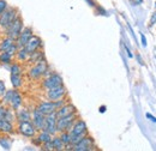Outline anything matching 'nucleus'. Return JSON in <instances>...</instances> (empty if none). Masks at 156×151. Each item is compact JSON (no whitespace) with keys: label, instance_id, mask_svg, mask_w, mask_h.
Segmentation results:
<instances>
[{"label":"nucleus","instance_id":"nucleus-1","mask_svg":"<svg viewBox=\"0 0 156 151\" xmlns=\"http://www.w3.org/2000/svg\"><path fill=\"white\" fill-rule=\"evenodd\" d=\"M20 16V12L15 7H7L4 13L0 15V29L6 31V29L12 24V22Z\"/></svg>","mask_w":156,"mask_h":151},{"label":"nucleus","instance_id":"nucleus-2","mask_svg":"<svg viewBox=\"0 0 156 151\" xmlns=\"http://www.w3.org/2000/svg\"><path fill=\"white\" fill-rule=\"evenodd\" d=\"M78 119V113L70 114V115H66V116H61L58 118L57 120V130L58 133L64 132V131H70V128L72 127V125L75 124V121Z\"/></svg>","mask_w":156,"mask_h":151},{"label":"nucleus","instance_id":"nucleus-3","mask_svg":"<svg viewBox=\"0 0 156 151\" xmlns=\"http://www.w3.org/2000/svg\"><path fill=\"white\" fill-rule=\"evenodd\" d=\"M49 68V65L47 62L46 59L41 60L37 64H34L33 67H30V70L28 71V77L30 79H40L41 77H43L46 71Z\"/></svg>","mask_w":156,"mask_h":151},{"label":"nucleus","instance_id":"nucleus-4","mask_svg":"<svg viewBox=\"0 0 156 151\" xmlns=\"http://www.w3.org/2000/svg\"><path fill=\"white\" fill-rule=\"evenodd\" d=\"M23 28H24V25H23V19H22V17H20V15L17 18L12 22V24L6 29V35H7V37L12 38L13 41H16V40L18 38V36H20V34L22 33Z\"/></svg>","mask_w":156,"mask_h":151},{"label":"nucleus","instance_id":"nucleus-5","mask_svg":"<svg viewBox=\"0 0 156 151\" xmlns=\"http://www.w3.org/2000/svg\"><path fill=\"white\" fill-rule=\"evenodd\" d=\"M17 130H18V132H20L22 135L28 137V138H33V137H35V135L37 134V132H39V131L36 130V127L34 126V124L31 122V120H29V121H20V122H18Z\"/></svg>","mask_w":156,"mask_h":151},{"label":"nucleus","instance_id":"nucleus-6","mask_svg":"<svg viewBox=\"0 0 156 151\" xmlns=\"http://www.w3.org/2000/svg\"><path fill=\"white\" fill-rule=\"evenodd\" d=\"M73 151H90L95 150V142L91 135L87 134L82 140H79L76 145L72 146Z\"/></svg>","mask_w":156,"mask_h":151},{"label":"nucleus","instance_id":"nucleus-7","mask_svg":"<svg viewBox=\"0 0 156 151\" xmlns=\"http://www.w3.org/2000/svg\"><path fill=\"white\" fill-rule=\"evenodd\" d=\"M66 95H67V89L65 88L64 84L62 85H59V86H55V88H52V89L47 90V93H46L47 100L53 101V102L59 101V100L66 97Z\"/></svg>","mask_w":156,"mask_h":151},{"label":"nucleus","instance_id":"nucleus-8","mask_svg":"<svg viewBox=\"0 0 156 151\" xmlns=\"http://www.w3.org/2000/svg\"><path fill=\"white\" fill-rule=\"evenodd\" d=\"M62 84H64L62 78L58 73H53V75H51L49 77L43 78V80H42V88L46 89V90H49L52 88H55V86L62 85Z\"/></svg>","mask_w":156,"mask_h":151},{"label":"nucleus","instance_id":"nucleus-9","mask_svg":"<svg viewBox=\"0 0 156 151\" xmlns=\"http://www.w3.org/2000/svg\"><path fill=\"white\" fill-rule=\"evenodd\" d=\"M57 120H58V116H57V112H53V113L46 115V124H44V128L47 132H49L52 135H55L58 133L57 130Z\"/></svg>","mask_w":156,"mask_h":151},{"label":"nucleus","instance_id":"nucleus-10","mask_svg":"<svg viewBox=\"0 0 156 151\" xmlns=\"http://www.w3.org/2000/svg\"><path fill=\"white\" fill-rule=\"evenodd\" d=\"M69 132L71 134V137L72 135H87V134H89L87 124L83 120H80L79 118L75 121V124L72 125V127L70 128Z\"/></svg>","mask_w":156,"mask_h":151},{"label":"nucleus","instance_id":"nucleus-11","mask_svg":"<svg viewBox=\"0 0 156 151\" xmlns=\"http://www.w3.org/2000/svg\"><path fill=\"white\" fill-rule=\"evenodd\" d=\"M31 122L34 124V126L36 127L37 131H41L44 128V124H46V115L42 114L37 108H35L31 112Z\"/></svg>","mask_w":156,"mask_h":151},{"label":"nucleus","instance_id":"nucleus-12","mask_svg":"<svg viewBox=\"0 0 156 151\" xmlns=\"http://www.w3.org/2000/svg\"><path fill=\"white\" fill-rule=\"evenodd\" d=\"M42 47H43V42H42V40L39 37V36H36V35H33L30 40L27 42V44L24 46V48L27 49V52L30 54V53H33V52H35V51H37V49H42Z\"/></svg>","mask_w":156,"mask_h":151},{"label":"nucleus","instance_id":"nucleus-13","mask_svg":"<svg viewBox=\"0 0 156 151\" xmlns=\"http://www.w3.org/2000/svg\"><path fill=\"white\" fill-rule=\"evenodd\" d=\"M34 35V31H33V29L30 28V26H24L23 28V30H22V33L20 34V36L16 40V43H17V46L18 47H24L25 44H27V42L30 40V37Z\"/></svg>","mask_w":156,"mask_h":151},{"label":"nucleus","instance_id":"nucleus-14","mask_svg":"<svg viewBox=\"0 0 156 151\" xmlns=\"http://www.w3.org/2000/svg\"><path fill=\"white\" fill-rule=\"evenodd\" d=\"M40 112L44 115H48V114L53 113V112H57V107H55V103L53 101H43L39 103V106L36 107Z\"/></svg>","mask_w":156,"mask_h":151},{"label":"nucleus","instance_id":"nucleus-15","mask_svg":"<svg viewBox=\"0 0 156 151\" xmlns=\"http://www.w3.org/2000/svg\"><path fill=\"white\" fill-rule=\"evenodd\" d=\"M76 112H77L76 107H75L72 103L67 102L66 104H64L62 107H60V108L57 109V116H58V118H61V116H66V115L76 113Z\"/></svg>","mask_w":156,"mask_h":151},{"label":"nucleus","instance_id":"nucleus-16","mask_svg":"<svg viewBox=\"0 0 156 151\" xmlns=\"http://www.w3.org/2000/svg\"><path fill=\"white\" fill-rule=\"evenodd\" d=\"M15 132V127L12 121H9L6 119L0 120V133L2 134H12Z\"/></svg>","mask_w":156,"mask_h":151},{"label":"nucleus","instance_id":"nucleus-17","mask_svg":"<svg viewBox=\"0 0 156 151\" xmlns=\"http://www.w3.org/2000/svg\"><path fill=\"white\" fill-rule=\"evenodd\" d=\"M22 103H23V97H22V95L20 94V91L15 89L13 96H12L11 102H10V106H11L12 109L17 111V109H20V107H22Z\"/></svg>","mask_w":156,"mask_h":151},{"label":"nucleus","instance_id":"nucleus-18","mask_svg":"<svg viewBox=\"0 0 156 151\" xmlns=\"http://www.w3.org/2000/svg\"><path fill=\"white\" fill-rule=\"evenodd\" d=\"M43 59H46L44 58V53H43V51L42 49H37V51H35V52H33V53H30L29 54V58H28V62H30V64H37L40 62L41 60H43Z\"/></svg>","mask_w":156,"mask_h":151},{"label":"nucleus","instance_id":"nucleus-19","mask_svg":"<svg viewBox=\"0 0 156 151\" xmlns=\"http://www.w3.org/2000/svg\"><path fill=\"white\" fill-rule=\"evenodd\" d=\"M16 119L17 121H29L31 120V112H29L27 108H20L17 109V113H16Z\"/></svg>","mask_w":156,"mask_h":151},{"label":"nucleus","instance_id":"nucleus-20","mask_svg":"<svg viewBox=\"0 0 156 151\" xmlns=\"http://www.w3.org/2000/svg\"><path fill=\"white\" fill-rule=\"evenodd\" d=\"M59 137L61 139V142L65 145V150H72V145H71V134L69 131H64V132L59 133Z\"/></svg>","mask_w":156,"mask_h":151},{"label":"nucleus","instance_id":"nucleus-21","mask_svg":"<svg viewBox=\"0 0 156 151\" xmlns=\"http://www.w3.org/2000/svg\"><path fill=\"white\" fill-rule=\"evenodd\" d=\"M37 138H39V140L43 144V143H46V142H49V140H52V138H53V135L51 134L49 132H47L46 130H41L39 131L37 133V135H36Z\"/></svg>","mask_w":156,"mask_h":151},{"label":"nucleus","instance_id":"nucleus-22","mask_svg":"<svg viewBox=\"0 0 156 151\" xmlns=\"http://www.w3.org/2000/svg\"><path fill=\"white\" fill-rule=\"evenodd\" d=\"M16 58H17V60L18 61H28V58H29V53L27 52V49L24 48V47H20L18 48V51H17V53H16Z\"/></svg>","mask_w":156,"mask_h":151},{"label":"nucleus","instance_id":"nucleus-23","mask_svg":"<svg viewBox=\"0 0 156 151\" xmlns=\"http://www.w3.org/2000/svg\"><path fill=\"white\" fill-rule=\"evenodd\" d=\"M12 60H13V55H11L10 53H7V52L0 53V64L11 65L12 64Z\"/></svg>","mask_w":156,"mask_h":151},{"label":"nucleus","instance_id":"nucleus-24","mask_svg":"<svg viewBox=\"0 0 156 151\" xmlns=\"http://www.w3.org/2000/svg\"><path fill=\"white\" fill-rule=\"evenodd\" d=\"M11 84L15 89H18L23 84V79H22V73L20 75H11Z\"/></svg>","mask_w":156,"mask_h":151},{"label":"nucleus","instance_id":"nucleus-25","mask_svg":"<svg viewBox=\"0 0 156 151\" xmlns=\"http://www.w3.org/2000/svg\"><path fill=\"white\" fill-rule=\"evenodd\" d=\"M52 142H53V145H54V150H58V151L65 150V145H64V143L61 142V139H60L59 135H57V134L53 135Z\"/></svg>","mask_w":156,"mask_h":151},{"label":"nucleus","instance_id":"nucleus-26","mask_svg":"<svg viewBox=\"0 0 156 151\" xmlns=\"http://www.w3.org/2000/svg\"><path fill=\"white\" fill-rule=\"evenodd\" d=\"M13 42H15V41L10 37H6V38H4V40H1V41H0V53L6 52L7 48H9Z\"/></svg>","mask_w":156,"mask_h":151},{"label":"nucleus","instance_id":"nucleus-27","mask_svg":"<svg viewBox=\"0 0 156 151\" xmlns=\"http://www.w3.org/2000/svg\"><path fill=\"white\" fill-rule=\"evenodd\" d=\"M10 72H11V75H20L22 73V66L20 64H11Z\"/></svg>","mask_w":156,"mask_h":151},{"label":"nucleus","instance_id":"nucleus-28","mask_svg":"<svg viewBox=\"0 0 156 151\" xmlns=\"http://www.w3.org/2000/svg\"><path fill=\"white\" fill-rule=\"evenodd\" d=\"M13 89L12 90H6V93L4 94L2 96V101H4V103H6V104H10V102H11V98H12V96H13Z\"/></svg>","mask_w":156,"mask_h":151},{"label":"nucleus","instance_id":"nucleus-29","mask_svg":"<svg viewBox=\"0 0 156 151\" xmlns=\"http://www.w3.org/2000/svg\"><path fill=\"white\" fill-rule=\"evenodd\" d=\"M18 48H20V47L17 46V43H16V41H15V42H13V43L7 48V51H6V52L15 57V55H16V53H17V51H18Z\"/></svg>","mask_w":156,"mask_h":151},{"label":"nucleus","instance_id":"nucleus-30","mask_svg":"<svg viewBox=\"0 0 156 151\" xmlns=\"http://www.w3.org/2000/svg\"><path fill=\"white\" fill-rule=\"evenodd\" d=\"M41 148H42V150H46V151H52V150H54V145H53V142H52V140H49V142H46V143H43V144L41 145Z\"/></svg>","mask_w":156,"mask_h":151},{"label":"nucleus","instance_id":"nucleus-31","mask_svg":"<svg viewBox=\"0 0 156 151\" xmlns=\"http://www.w3.org/2000/svg\"><path fill=\"white\" fill-rule=\"evenodd\" d=\"M6 120L9 121H12L16 119V114H15V109H9L7 108V112H6V116H5Z\"/></svg>","mask_w":156,"mask_h":151},{"label":"nucleus","instance_id":"nucleus-32","mask_svg":"<svg viewBox=\"0 0 156 151\" xmlns=\"http://www.w3.org/2000/svg\"><path fill=\"white\" fill-rule=\"evenodd\" d=\"M7 7H9V5H7L6 0H0V15L4 13V11L7 10Z\"/></svg>","mask_w":156,"mask_h":151},{"label":"nucleus","instance_id":"nucleus-33","mask_svg":"<svg viewBox=\"0 0 156 151\" xmlns=\"http://www.w3.org/2000/svg\"><path fill=\"white\" fill-rule=\"evenodd\" d=\"M67 102H69V101L64 97V98H61V100H59V101H55L54 103H55V107H57V109H58V108H60V107H62L64 104H66Z\"/></svg>","mask_w":156,"mask_h":151},{"label":"nucleus","instance_id":"nucleus-34","mask_svg":"<svg viewBox=\"0 0 156 151\" xmlns=\"http://www.w3.org/2000/svg\"><path fill=\"white\" fill-rule=\"evenodd\" d=\"M6 112H7V108L5 106H0V120L5 119L6 116Z\"/></svg>","mask_w":156,"mask_h":151},{"label":"nucleus","instance_id":"nucleus-35","mask_svg":"<svg viewBox=\"0 0 156 151\" xmlns=\"http://www.w3.org/2000/svg\"><path fill=\"white\" fill-rule=\"evenodd\" d=\"M6 85H5V83H4V80H0V96L2 97L4 94L6 93Z\"/></svg>","mask_w":156,"mask_h":151},{"label":"nucleus","instance_id":"nucleus-36","mask_svg":"<svg viewBox=\"0 0 156 151\" xmlns=\"http://www.w3.org/2000/svg\"><path fill=\"white\" fill-rule=\"evenodd\" d=\"M31 140H33V144H34V145H36V146H41V145H42V143L40 142L39 138H37L36 135H35V137H33V138H31Z\"/></svg>","mask_w":156,"mask_h":151},{"label":"nucleus","instance_id":"nucleus-37","mask_svg":"<svg viewBox=\"0 0 156 151\" xmlns=\"http://www.w3.org/2000/svg\"><path fill=\"white\" fill-rule=\"evenodd\" d=\"M156 23V12L153 13V16H151V18H150V23H149V26H153L154 24Z\"/></svg>","mask_w":156,"mask_h":151},{"label":"nucleus","instance_id":"nucleus-38","mask_svg":"<svg viewBox=\"0 0 156 151\" xmlns=\"http://www.w3.org/2000/svg\"><path fill=\"white\" fill-rule=\"evenodd\" d=\"M145 116H147V118H148L150 121H153V122H155V124H156V118L154 116V115H151L150 113H147V114H145Z\"/></svg>","mask_w":156,"mask_h":151},{"label":"nucleus","instance_id":"nucleus-39","mask_svg":"<svg viewBox=\"0 0 156 151\" xmlns=\"http://www.w3.org/2000/svg\"><path fill=\"white\" fill-rule=\"evenodd\" d=\"M140 40H142V44L145 47V46H147V40H145V36H144V34H140Z\"/></svg>","mask_w":156,"mask_h":151},{"label":"nucleus","instance_id":"nucleus-40","mask_svg":"<svg viewBox=\"0 0 156 151\" xmlns=\"http://www.w3.org/2000/svg\"><path fill=\"white\" fill-rule=\"evenodd\" d=\"M125 49H126V53H127V55H129V58H133V54L131 53V51H130V49H129V48H127L126 46H125Z\"/></svg>","mask_w":156,"mask_h":151},{"label":"nucleus","instance_id":"nucleus-41","mask_svg":"<svg viewBox=\"0 0 156 151\" xmlns=\"http://www.w3.org/2000/svg\"><path fill=\"white\" fill-rule=\"evenodd\" d=\"M106 109H107V107H106V106H101V107H100V109H98V112H100V113H105V112H106Z\"/></svg>","mask_w":156,"mask_h":151},{"label":"nucleus","instance_id":"nucleus-42","mask_svg":"<svg viewBox=\"0 0 156 151\" xmlns=\"http://www.w3.org/2000/svg\"><path fill=\"white\" fill-rule=\"evenodd\" d=\"M155 7H156V4H155Z\"/></svg>","mask_w":156,"mask_h":151}]
</instances>
